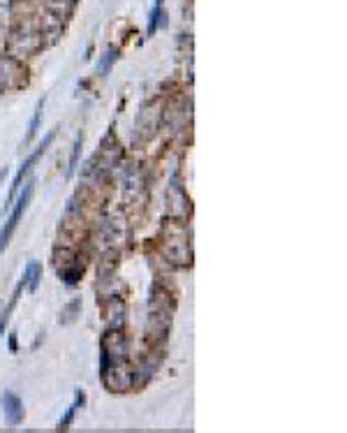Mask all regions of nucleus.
<instances>
[{
	"instance_id": "f257e3e1",
	"label": "nucleus",
	"mask_w": 347,
	"mask_h": 433,
	"mask_svg": "<svg viewBox=\"0 0 347 433\" xmlns=\"http://www.w3.org/2000/svg\"><path fill=\"white\" fill-rule=\"evenodd\" d=\"M33 192H35V181H28V183H25V188H23V192H21L19 199H16L14 211L10 213V218H7L5 227H3V232H0V250H5V246L10 243V239H12V234H14L16 225H19L21 216H23L25 209H28V204H31Z\"/></svg>"
},
{
	"instance_id": "f03ea898",
	"label": "nucleus",
	"mask_w": 347,
	"mask_h": 433,
	"mask_svg": "<svg viewBox=\"0 0 347 433\" xmlns=\"http://www.w3.org/2000/svg\"><path fill=\"white\" fill-rule=\"evenodd\" d=\"M51 141H54V132H49V135L44 137V141H42L40 146H37L35 151H33L31 156H28V160H25L23 165H21V169L16 171L14 181H12V186H10V192H7V201H12V197H14V195H16V190H19V188H21V181H23V176H25V174H28V171H31V167L35 165V162L42 158V153L46 151V146H49Z\"/></svg>"
},
{
	"instance_id": "7ed1b4c3",
	"label": "nucleus",
	"mask_w": 347,
	"mask_h": 433,
	"mask_svg": "<svg viewBox=\"0 0 347 433\" xmlns=\"http://www.w3.org/2000/svg\"><path fill=\"white\" fill-rule=\"evenodd\" d=\"M3 408H5V415L12 424H21V419H23V403L19 401V396L7 392L3 396Z\"/></svg>"
},
{
	"instance_id": "20e7f679",
	"label": "nucleus",
	"mask_w": 347,
	"mask_h": 433,
	"mask_svg": "<svg viewBox=\"0 0 347 433\" xmlns=\"http://www.w3.org/2000/svg\"><path fill=\"white\" fill-rule=\"evenodd\" d=\"M40 278H42V264L31 262L28 267H25V271H23V285L28 287L31 292H35L37 285H40Z\"/></svg>"
},
{
	"instance_id": "39448f33",
	"label": "nucleus",
	"mask_w": 347,
	"mask_h": 433,
	"mask_svg": "<svg viewBox=\"0 0 347 433\" xmlns=\"http://www.w3.org/2000/svg\"><path fill=\"white\" fill-rule=\"evenodd\" d=\"M42 111H44V97L37 102V109H35V114H33V121H31V128H28V135L23 137V146H28V144L33 141V137L37 135V128H40V121H42Z\"/></svg>"
},
{
	"instance_id": "423d86ee",
	"label": "nucleus",
	"mask_w": 347,
	"mask_h": 433,
	"mask_svg": "<svg viewBox=\"0 0 347 433\" xmlns=\"http://www.w3.org/2000/svg\"><path fill=\"white\" fill-rule=\"evenodd\" d=\"M79 308H81V299H74L72 303H67V306H65V311H63V315L58 317V320H61L63 324L72 322V320H74V311H79Z\"/></svg>"
},
{
	"instance_id": "0eeeda50",
	"label": "nucleus",
	"mask_w": 347,
	"mask_h": 433,
	"mask_svg": "<svg viewBox=\"0 0 347 433\" xmlns=\"http://www.w3.org/2000/svg\"><path fill=\"white\" fill-rule=\"evenodd\" d=\"M81 403H84V394H81V392H79V394H76V401H74V405H70V410H67V415H65V419H63V422H61V424H58V428H61V431H63V428H67V426H70V422H72V417H74V413H76V408H79Z\"/></svg>"
},
{
	"instance_id": "6e6552de",
	"label": "nucleus",
	"mask_w": 347,
	"mask_h": 433,
	"mask_svg": "<svg viewBox=\"0 0 347 433\" xmlns=\"http://www.w3.org/2000/svg\"><path fill=\"white\" fill-rule=\"evenodd\" d=\"M114 61H116V51H114V49H109L104 56H102L100 65H97V72H100V74H106V72L111 70V63H114Z\"/></svg>"
},
{
	"instance_id": "1a4fd4ad",
	"label": "nucleus",
	"mask_w": 347,
	"mask_h": 433,
	"mask_svg": "<svg viewBox=\"0 0 347 433\" xmlns=\"http://www.w3.org/2000/svg\"><path fill=\"white\" fill-rule=\"evenodd\" d=\"M160 19H162V5H155L153 7V12H151V19H148V37L155 33V28H157V23H160Z\"/></svg>"
},
{
	"instance_id": "9d476101",
	"label": "nucleus",
	"mask_w": 347,
	"mask_h": 433,
	"mask_svg": "<svg viewBox=\"0 0 347 433\" xmlns=\"http://www.w3.org/2000/svg\"><path fill=\"white\" fill-rule=\"evenodd\" d=\"M79 153H81V137L76 139L74 144V151H72V158H70V167H67V176H72L76 169V160H79Z\"/></svg>"
},
{
	"instance_id": "9b49d317",
	"label": "nucleus",
	"mask_w": 347,
	"mask_h": 433,
	"mask_svg": "<svg viewBox=\"0 0 347 433\" xmlns=\"http://www.w3.org/2000/svg\"><path fill=\"white\" fill-rule=\"evenodd\" d=\"M5 320H7L5 311H0V332H5Z\"/></svg>"
},
{
	"instance_id": "f8f14e48",
	"label": "nucleus",
	"mask_w": 347,
	"mask_h": 433,
	"mask_svg": "<svg viewBox=\"0 0 347 433\" xmlns=\"http://www.w3.org/2000/svg\"><path fill=\"white\" fill-rule=\"evenodd\" d=\"M10 348H12V350H16V336H12V338H10Z\"/></svg>"
}]
</instances>
